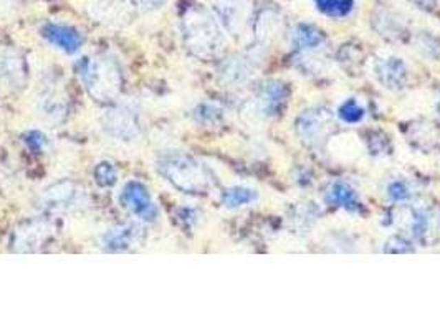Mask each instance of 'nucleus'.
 I'll return each mask as SVG.
<instances>
[{
    "mask_svg": "<svg viewBox=\"0 0 440 330\" xmlns=\"http://www.w3.org/2000/svg\"><path fill=\"white\" fill-rule=\"evenodd\" d=\"M319 12L330 16H346L353 10V0H315Z\"/></svg>",
    "mask_w": 440,
    "mask_h": 330,
    "instance_id": "obj_15",
    "label": "nucleus"
},
{
    "mask_svg": "<svg viewBox=\"0 0 440 330\" xmlns=\"http://www.w3.org/2000/svg\"><path fill=\"white\" fill-rule=\"evenodd\" d=\"M119 201L127 212H131L134 217L141 218L144 221H153L158 217V206L154 205L147 188L138 180L127 182L123 187Z\"/></svg>",
    "mask_w": 440,
    "mask_h": 330,
    "instance_id": "obj_5",
    "label": "nucleus"
},
{
    "mask_svg": "<svg viewBox=\"0 0 440 330\" xmlns=\"http://www.w3.org/2000/svg\"><path fill=\"white\" fill-rule=\"evenodd\" d=\"M106 127L114 138L121 139H133L134 135H138V124L127 111H113L108 118H106Z\"/></svg>",
    "mask_w": 440,
    "mask_h": 330,
    "instance_id": "obj_11",
    "label": "nucleus"
},
{
    "mask_svg": "<svg viewBox=\"0 0 440 330\" xmlns=\"http://www.w3.org/2000/svg\"><path fill=\"white\" fill-rule=\"evenodd\" d=\"M331 114L324 109H310L297 122L298 135L308 144L322 142L331 131Z\"/></svg>",
    "mask_w": 440,
    "mask_h": 330,
    "instance_id": "obj_6",
    "label": "nucleus"
},
{
    "mask_svg": "<svg viewBox=\"0 0 440 330\" xmlns=\"http://www.w3.org/2000/svg\"><path fill=\"white\" fill-rule=\"evenodd\" d=\"M388 197L390 201H396V204H402L407 201L412 197L409 184L406 180H392L388 185Z\"/></svg>",
    "mask_w": 440,
    "mask_h": 330,
    "instance_id": "obj_18",
    "label": "nucleus"
},
{
    "mask_svg": "<svg viewBox=\"0 0 440 330\" xmlns=\"http://www.w3.org/2000/svg\"><path fill=\"white\" fill-rule=\"evenodd\" d=\"M141 228H138V226L134 225L118 226V228L109 230L101 239L103 248H105L106 251H113V253L133 250V248L139 246V243H141Z\"/></svg>",
    "mask_w": 440,
    "mask_h": 330,
    "instance_id": "obj_8",
    "label": "nucleus"
},
{
    "mask_svg": "<svg viewBox=\"0 0 440 330\" xmlns=\"http://www.w3.org/2000/svg\"><path fill=\"white\" fill-rule=\"evenodd\" d=\"M338 116H339V119L343 122L356 124V122L363 121L364 107L361 106L355 98H351V99H348V101H344L343 104L339 106Z\"/></svg>",
    "mask_w": 440,
    "mask_h": 330,
    "instance_id": "obj_16",
    "label": "nucleus"
},
{
    "mask_svg": "<svg viewBox=\"0 0 440 330\" xmlns=\"http://www.w3.org/2000/svg\"><path fill=\"white\" fill-rule=\"evenodd\" d=\"M220 23L232 35H240L252 19V0H213Z\"/></svg>",
    "mask_w": 440,
    "mask_h": 330,
    "instance_id": "obj_4",
    "label": "nucleus"
},
{
    "mask_svg": "<svg viewBox=\"0 0 440 330\" xmlns=\"http://www.w3.org/2000/svg\"><path fill=\"white\" fill-rule=\"evenodd\" d=\"M410 230H412V234L417 239H423L427 236L430 230V214L427 213V210H414L412 214H410Z\"/></svg>",
    "mask_w": 440,
    "mask_h": 330,
    "instance_id": "obj_17",
    "label": "nucleus"
},
{
    "mask_svg": "<svg viewBox=\"0 0 440 330\" xmlns=\"http://www.w3.org/2000/svg\"><path fill=\"white\" fill-rule=\"evenodd\" d=\"M326 201L330 205L343 206L346 210H356L359 206L356 192L344 182H335L330 185V188L326 190Z\"/></svg>",
    "mask_w": 440,
    "mask_h": 330,
    "instance_id": "obj_12",
    "label": "nucleus"
},
{
    "mask_svg": "<svg viewBox=\"0 0 440 330\" xmlns=\"http://www.w3.org/2000/svg\"><path fill=\"white\" fill-rule=\"evenodd\" d=\"M414 3H417L421 8H432L435 6V0H412Z\"/></svg>",
    "mask_w": 440,
    "mask_h": 330,
    "instance_id": "obj_24",
    "label": "nucleus"
},
{
    "mask_svg": "<svg viewBox=\"0 0 440 330\" xmlns=\"http://www.w3.org/2000/svg\"><path fill=\"white\" fill-rule=\"evenodd\" d=\"M23 140H25L27 146L30 147L34 152H40L43 148L45 144H47V139H45V135L42 134V132H39V131H28L27 134L23 135Z\"/></svg>",
    "mask_w": 440,
    "mask_h": 330,
    "instance_id": "obj_21",
    "label": "nucleus"
},
{
    "mask_svg": "<svg viewBox=\"0 0 440 330\" xmlns=\"http://www.w3.org/2000/svg\"><path fill=\"white\" fill-rule=\"evenodd\" d=\"M285 99V88L280 82H270L265 86L260 96V109L266 116L273 114Z\"/></svg>",
    "mask_w": 440,
    "mask_h": 330,
    "instance_id": "obj_13",
    "label": "nucleus"
},
{
    "mask_svg": "<svg viewBox=\"0 0 440 330\" xmlns=\"http://www.w3.org/2000/svg\"><path fill=\"white\" fill-rule=\"evenodd\" d=\"M159 172L169 180L176 188L187 193H205L211 188V175L197 160L191 157H169L158 165Z\"/></svg>",
    "mask_w": 440,
    "mask_h": 330,
    "instance_id": "obj_2",
    "label": "nucleus"
},
{
    "mask_svg": "<svg viewBox=\"0 0 440 330\" xmlns=\"http://www.w3.org/2000/svg\"><path fill=\"white\" fill-rule=\"evenodd\" d=\"M414 248L409 246V243L402 238H390L384 246V253H412Z\"/></svg>",
    "mask_w": 440,
    "mask_h": 330,
    "instance_id": "obj_20",
    "label": "nucleus"
},
{
    "mask_svg": "<svg viewBox=\"0 0 440 330\" xmlns=\"http://www.w3.org/2000/svg\"><path fill=\"white\" fill-rule=\"evenodd\" d=\"M377 78L389 89H401L406 85L407 68L402 58L389 56L377 63Z\"/></svg>",
    "mask_w": 440,
    "mask_h": 330,
    "instance_id": "obj_9",
    "label": "nucleus"
},
{
    "mask_svg": "<svg viewBox=\"0 0 440 330\" xmlns=\"http://www.w3.org/2000/svg\"><path fill=\"white\" fill-rule=\"evenodd\" d=\"M10 63H12V72H22V69H20L19 61L15 60V58L10 56ZM6 76H7V80H9V85H10V82H12V85H15V82H17V80H19L20 76H22V74L12 73V76H10V73H3V74H0V80H3Z\"/></svg>",
    "mask_w": 440,
    "mask_h": 330,
    "instance_id": "obj_23",
    "label": "nucleus"
},
{
    "mask_svg": "<svg viewBox=\"0 0 440 330\" xmlns=\"http://www.w3.org/2000/svg\"><path fill=\"white\" fill-rule=\"evenodd\" d=\"M94 179H96L101 187H109V185H113L116 182L118 172L111 162H101L94 168Z\"/></svg>",
    "mask_w": 440,
    "mask_h": 330,
    "instance_id": "obj_19",
    "label": "nucleus"
},
{
    "mask_svg": "<svg viewBox=\"0 0 440 330\" xmlns=\"http://www.w3.org/2000/svg\"><path fill=\"white\" fill-rule=\"evenodd\" d=\"M78 74L98 101H109L119 91V72L103 58L86 56L78 63Z\"/></svg>",
    "mask_w": 440,
    "mask_h": 330,
    "instance_id": "obj_3",
    "label": "nucleus"
},
{
    "mask_svg": "<svg viewBox=\"0 0 440 330\" xmlns=\"http://www.w3.org/2000/svg\"><path fill=\"white\" fill-rule=\"evenodd\" d=\"M222 200H224V205L229 206V208H238V206L249 205L257 200V192L247 187H232L225 190Z\"/></svg>",
    "mask_w": 440,
    "mask_h": 330,
    "instance_id": "obj_14",
    "label": "nucleus"
},
{
    "mask_svg": "<svg viewBox=\"0 0 440 330\" xmlns=\"http://www.w3.org/2000/svg\"><path fill=\"white\" fill-rule=\"evenodd\" d=\"M324 43L322 32L315 28L313 25L298 23L291 33V45L300 52H313Z\"/></svg>",
    "mask_w": 440,
    "mask_h": 330,
    "instance_id": "obj_10",
    "label": "nucleus"
},
{
    "mask_svg": "<svg viewBox=\"0 0 440 330\" xmlns=\"http://www.w3.org/2000/svg\"><path fill=\"white\" fill-rule=\"evenodd\" d=\"M182 35L191 53L204 60L217 56L224 48V35L219 22L200 6L189 7L186 10L182 16Z\"/></svg>",
    "mask_w": 440,
    "mask_h": 330,
    "instance_id": "obj_1",
    "label": "nucleus"
},
{
    "mask_svg": "<svg viewBox=\"0 0 440 330\" xmlns=\"http://www.w3.org/2000/svg\"><path fill=\"white\" fill-rule=\"evenodd\" d=\"M42 36L48 43H52L53 47L60 48L61 52L68 53H76L80 50L81 43H83V36L78 33L73 27L63 23H45L42 27Z\"/></svg>",
    "mask_w": 440,
    "mask_h": 330,
    "instance_id": "obj_7",
    "label": "nucleus"
},
{
    "mask_svg": "<svg viewBox=\"0 0 440 330\" xmlns=\"http://www.w3.org/2000/svg\"><path fill=\"white\" fill-rule=\"evenodd\" d=\"M136 8H141V10H153V8L161 7L166 0H129Z\"/></svg>",
    "mask_w": 440,
    "mask_h": 330,
    "instance_id": "obj_22",
    "label": "nucleus"
}]
</instances>
